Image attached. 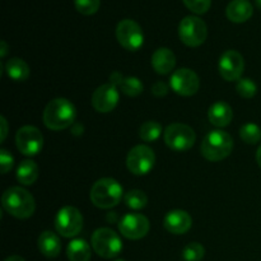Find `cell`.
I'll use <instances>...</instances> for the list:
<instances>
[{"instance_id":"7a4b0ae2","label":"cell","mask_w":261,"mask_h":261,"mask_svg":"<svg viewBox=\"0 0 261 261\" xmlns=\"http://www.w3.org/2000/svg\"><path fill=\"white\" fill-rule=\"evenodd\" d=\"M3 208L10 214L19 219H27L33 216L36 203L31 193L19 186H13L5 190L2 198Z\"/></svg>"},{"instance_id":"e0dca14e","label":"cell","mask_w":261,"mask_h":261,"mask_svg":"<svg viewBox=\"0 0 261 261\" xmlns=\"http://www.w3.org/2000/svg\"><path fill=\"white\" fill-rule=\"evenodd\" d=\"M254 7L249 0H232L226 8V15L231 22L244 23L252 17Z\"/></svg>"},{"instance_id":"30bf717a","label":"cell","mask_w":261,"mask_h":261,"mask_svg":"<svg viewBox=\"0 0 261 261\" xmlns=\"http://www.w3.org/2000/svg\"><path fill=\"white\" fill-rule=\"evenodd\" d=\"M116 38L120 45L129 51H138L144 43L142 27L133 19L120 20L116 27Z\"/></svg>"},{"instance_id":"5b68a950","label":"cell","mask_w":261,"mask_h":261,"mask_svg":"<svg viewBox=\"0 0 261 261\" xmlns=\"http://www.w3.org/2000/svg\"><path fill=\"white\" fill-rule=\"evenodd\" d=\"M92 247L98 256L112 259L122 251V242L114 229L98 228L92 234Z\"/></svg>"},{"instance_id":"f1b7e54d","label":"cell","mask_w":261,"mask_h":261,"mask_svg":"<svg viewBox=\"0 0 261 261\" xmlns=\"http://www.w3.org/2000/svg\"><path fill=\"white\" fill-rule=\"evenodd\" d=\"M236 91L244 98H252L257 93V86L252 79L241 78L237 82Z\"/></svg>"},{"instance_id":"9a60e30c","label":"cell","mask_w":261,"mask_h":261,"mask_svg":"<svg viewBox=\"0 0 261 261\" xmlns=\"http://www.w3.org/2000/svg\"><path fill=\"white\" fill-rule=\"evenodd\" d=\"M119 89L115 84L107 83L99 86L92 94V106L97 112H111L119 103Z\"/></svg>"},{"instance_id":"83f0119b","label":"cell","mask_w":261,"mask_h":261,"mask_svg":"<svg viewBox=\"0 0 261 261\" xmlns=\"http://www.w3.org/2000/svg\"><path fill=\"white\" fill-rule=\"evenodd\" d=\"M205 255V249L199 242H190L182 250V257L185 261H200Z\"/></svg>"},{"instance_id":"74e56055","label":"cell","mask_w":261,"mask_h":261,"mask_svg":"<svg viewBox=\"0 0 261 261\" xmlns=\"http://www.w3.org/2000/svg\"><path fill=\"white\" fill-rule=\"evenodd\" d=\"M255 4H256V7L261 9V0H255Z\"/></svg>"},{"instance_id":"7402d4cb","label":"cell","mask_w":261,"mask_h":261,"mask_svg":"<svg viewBox=\"0 0 261 261\" xmlns=\"http://www.w3.org/2000/svg\"><path fill=\"white\" fill-rule=\"evenodd\" d=\"M66 255H68V259L70 261H89L92 255L91 246H89L86 240H73L68 245Z\"/></svg>"},{"instance_id":"d6986e66","label":"cell","mask_w":261,"mask_h":261,"mask_svg":"<svg viewBox=\"0 0 261 261\" xmlns=\"http://www.w3.org/2000/svg\"><path fill=\"white\" fill-rule=\"evenodd\" d=\"M176 65V56L170 48L161 47L152 55V66L158 74H168Z\"/></svg>"},{"instance_id":"7c38bea8","label":"cell","mask_w":261,"mask_h":261,"mask_svg":"<svg viewBox=\"0 0 261 261\" xmlns=\"http://www.w3.org/2000/svg\"><path fill=\"white\" fill-rule=\"evenodd\" d=\"M170 86L180 96L189 97L199 91L200 81H199V76L195 71L188 68H182L176 70L171 75Z\"/></svg>"},{"instance_id":"9c48e42d","label":"cell","mask_w":261,"mask_h":261,"mask_svg":"<svg viewBox=\"0 0 261 261\" xmlns=\"http://www.w3.org/2000/svg\"><path fill=\"white\" fill-rule=\"evenodd\" d=\"M155 163V154L148 145H137L130 149L126 158V166L134 175L143 176L153 170Z\"/></svg>"},{"instance_id":"4fadbf2b","label":"cell","mask_w":261,"mask_h":261,"mask_svg":"<svg viewBox=\"0 0 261 261\" xmlns=\"http://www.w3.org/2000/svg\"><path fill=\"white\" fill-rule=\"evenodd\" d=\"M119 231L125 239L140 240L147 236V233L149 232V221L143 214H126L120 221Z\"/></svg>"},{"instance_id":"1f68e13d","label":"cell","mask_w":261,"mask_h":261,"mask_svg":"<svg viewBox=\"0 0 261 261\" xmlns=\"http://www.w3.org/2000/svg\"><path fill=\"white\" fill-rule=\"evenodd\" d=\"M13 165H14L13 155L7 149L0 150V167H2V173L9 172L12 170Z\"/></svg>"},{"instance_id":"277c9868","label":"cell","mask_w":261,"mask_h":261,"mask_svg":"<svg viewBox=\"0 0 261 261\" xmlns=\"http://www.w3.org/2000/svg\"><path fill=\"white\" fill-rule=\"evenodd\" d=\"M122 193V186L116 180L110 177L99 178L91 189V201L97 208H114L121 201Z\"/></svg>"},{"instance_id":"2e32d148","label":"cell","mask_w":261,"mask_h":261,"mask_svg":"<svg viewBox=\"0 0 261 261\" xmlns=\"http://www.w3.org/2000/svg\"><path fill=\"white\" fill-rule=\"evenodd\" d=\"M193 219L191 216L185 211H171L166 214L163 219V226L170 233L184 234L191 228Z\"/></svg>"},{"instance_id":"d590c367","label":"cell","mask_w":261,"mask_h":261,"mask_svg":"<svg viewBox=\"0 0 261 261\" xmlns=\"http://www.w3.org/2000/svg\"><path fill=\"white\" fill-rule=\"evenodd\" d=\"M5 261H25L22 256H18V255H12V256L7 257Z\"/></svg>"},{"instance_id":"f35d334b","label":"cell","mask_w":261,"mask_h":261,"mask_svg":"<svg viewBox=\"0 0 261 261\" xmlns=\"http://www.w3.org/2000/svg\"><path fill=\"white\" fill-rule=\"evenodd\" d=\"M115 261H125V260H122V259H120V260H115Z\"/></svg>"},{"instance_id":"603a6c76","label":"cell","mask_w":261,"mask_h":261,"mask_svg":"<svg viewBox=\"0 0 261 261\" xmlns=\"http://www.w3.org/2000/svg\"><path fill=\"white\" fill-rule=\"evenodd\" d=\"M5 70L9 78L15 82H24L30 76L31 70L28 64L19 58H13L5 64Z\"/></svg>"},{"instance_id":"8d00e7d4","label":"cell","mask_w":261,"mask_h":261,"mask_svg":"<svg viewBox=\"0 0 261 261\" xmlns=\"http://www.w3.org/2000/svg\"><path fill=\"white\" fill-rule=\"evenodd\" d=\"M256 161H257V165L261 167V145L259 147V149H257L256 152Z\"/></svg>"},{"instance_id":"ac0fdd59","label":"cell","mask_w":261,"mask_h":261,"mask_svg":"<svg viewBox=\"0 0 261 261\" xmlns=\"http://www.w3.org/2000/svg\"><path fill=\"white\" fill-rule=\"evenodd\" d=\"M208 119L214 126L226 127L231 124L233 119V111L228 103L223 101L216 102L211 106L208 111Z\"/></svg>"},{"instance_id":"ffe728a7","label":"cell","mask_w":261,"mask_h":261,"mask_svg":"<svg viewBox=\"0 0 261 261\" xmlns=\"http://www.w3.org/2000/svg\"><path fill=\"white\" fill-rule=\"evenodd\" d=\"M111 83L121 89L122 93L129 97L139 96L144 89V86L139 78H137V76H126L125 78L117 71L111 74Z\"/></svg>"},{"instance_id":"d6a6232c","label":"cell","mask_w":261,"mask_h":261,"mask_svg":"<svg viewBox=\"0 0 261 261\" xmlns=\"http://www.w3.org/2000/svg\"><path fill=\"white\" fill-rule=\"evenodd\" d=\"M170 91V87L165 83V82H155L152 86V93L155 97H163L168 93Z\"/></svg>"},{"instance_id":"e575fe53","label":"cell","mask_w":261,"mask_h":261,"mask_svg":"<svg viewBox=\"0 0 261 261\" xmlns=\"http://www.w3.org/2000/svg\"><path fill=\"white\" fill-rule=\"evenodd\" d=\"M0 46H2V48H0V55H2V58H4V56L7 55V53H8V45H7V42H5V41H2Z\"/></svg>"},{"instance_id":"6da1fadb","label":"cell","mask_w":261,"mask_h":261,"mask_svg":"<svg viewBox=\"0 0 261 261\" xmlns=\"http://www.w3.org/2000/svg\"><path fill=\"white\" fill-rule=\"evenodd\" d=\"M76 111L74 105L66 98H55L50 101L43 111V124L54 132L68 129L74 122Z\"/></svg>"},{"instance_id":"d4e9b609","label":"cell","mask_w":261,"mask_h":261,"mask_svg":"<svg viewBox=\"0 0 261 261\" xmlns=\"http://www.w3.org/2000/svg\"><path fill=\"white\" fill-rule=\"evenodd\" d=\"M161 134H162V126L160 122L157 121H147L140 126L139 129V137L144 142L153 143L155 140L160 139Z\"/></svg>"},{"instance_id":"44dd1931","label":"cell","mask_w":261,"mask_h":261,"mask_svg":"<svg viewBox=\"0 0 261 261\" xmlns=\"http://www.w3.org/2000/svg\"><path fill=\"white\" fill-rule=\"evenodd\" d=\"M38 250L43 256L53 259L59 256L61 251V241L54 232L45 231L38 237Z\"/></svg>"},{"instance_id":"52a82bcc","label":"cell","mask_w":261,"mask_h":261,"mask_svg":"<svg viewBox=\"0 0 261 261\" xmlns=\"http://www.w3.org/2000/svg\"><path fill=\"white\" fill-rule=\"evenodd\" d=\"M196 139L195 132L189 125L175 122L165 130V142L170 149L175 152H185L194 145Z\"/></svg>"},{"instance_id":"8fae6325","label":"cell","mask_w":261,"mask_h":261,"mask_svg":"<svg viewBox=\"0 0 261 261\" xmlns=\"http://www.w3.org/2000/svg\"><path fill=\"white\" fill-rule=\"evenodd\" d=\"M15 143L20 153L32 157V155L38 154L42 149L43 137L37 127L32 125H25L17 132Z\"/></svg>"},{"instance_id":"484cf974","label":"cell","mask_w":261,"mask_h":261,"mask_svg":"<svg viewBox=\"0 0 261 261\" xmlns=\"http://www.w3.org/2000/svg\"><path fill=\"white\" fill-rule=\"evenodd\" d=\"M124 200L126 205L134 211H140V209L145 208L148 204L147 195L142 190H130L129 193L125 194Z\"/></svg>"},{"instance_id":"f546056e","label":"cell","mask_w":261,"mask_h":261,"mask_svg":"<svg viewBox=\"0 0 261 261\" xmlns=\"http://www.w3.org/2000/svg\"><path fill=\"white\" fill-rule=\"evenodd\" d=\"M75 9L83 15H93L98 12L101 0H74Z\"/></svg>"},{"instance_id":"836d02e7","label":"cell","mask_w":261,"mask_h":261,"mask_svg":"<svg viewBox=\"0 0 261 261\" xmlns=\"http://www.w3.org/2000/svg\"><path fill=\"white\" fill-rule=\"evenodd\" d=\"M0 120H2V142H4L8 134V122L4 116H2V119Z\"/></svg>"},{"instance_id":"4dcf8cb0","label":"cell","mask_w":261,"mask_h":261,"mask_svg":"<svg viewBox=\"0 0 261 261\" xmlns=\"http://www.w3.org/2000/svg\"><path fill=\"white\" fill-rule=\"evenodd\" d=\"M189 10L195 14H204L211 9L212 0H182Z\"/></svg>"},{"instance_id":"5bb4252c","label":"cell","mask_w":261,"mask_h":261,"mask_svg":"<svg viewBox=\"0 0 261 261\" xmlns=\"http://www.w3.org/2000/svg\"><path fill=\"white\" fill-rule=\"evenodd\" d=\"M219 73L227 82H234L241 79L245 69V60L239 51L228 50L221 56L219 60Z\"/></svg>"},{"instance_id":"3957f363","label":"cell","mask_w":261,"mask_h":261,"mask_svg":"<svg viewBox=\"0 0 261 261\" xmlns=\"http://www.w3.org/2000/svg\"><path fill=\"white\" fill-rule=\"evenodd\" d=\"M233 149V139L223 130H213L208 133L201 143V154L211 162H219L231 154Z\"/></svg>"},{"instance_id":"4316f807","label":"cell","mask_w":261,"mask_h":261,"mask_svg":"<svg viewBox=\"0 0 261 261\" xmlns=\"http://www.w3.org/2000/svg\"><path fill=\"white\" fill-rule=\"evenodd\" d=\"M240 137L247 144H256L261 140V129L256 124H245L240 129Z\"/></svg>"},{"instance_id":"cb8c5ba5","label":"cell","mask_w":261,"mask_h":261,"mask_svg":"<svg viewBox=\"0 0 261 261\" xmlns=\"http://www.w3.org/2000/svg\"><path fill=\"white\" fill-rule=\"evenodd\" d=\"M38 177V166L33 161L24 160L17 168V180L22 185H32Z\"/></svg>"},{"instance_id":"ba28073f","label":"cell","mask_w":261,"mask_h":261,"mask_svg":"<svg viewBox=\"0 0 261 261\" xmlns=\"http://www.w3.org/2000/svg\"><path fill=\"white\" fill-rule=\"evenodd\" d=\"M55 228L66 239L76 236L83 228V216L75 206H64L56 214Z\"/></svg>"},{"instance_id":"8992f818","label":"cell","mask_w":261,"mask_h":261,"mask_svg":"<svg viewBox=\"0 0 261 261\" xmlns=\"http://www.w3.org/2000/svg\"><path fill=\"white\" fill-rule=\"evenodd\" d=\"M178 36L182 43L189 47H198L203 45L208 36L205 22L196 15H188L178 25Z\"/></svg>"}]
</instances>
